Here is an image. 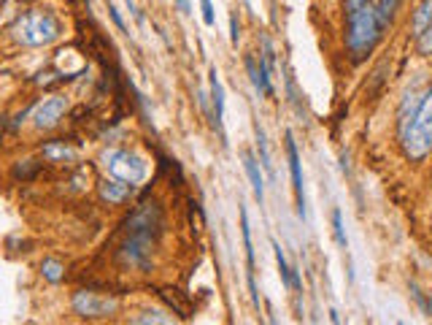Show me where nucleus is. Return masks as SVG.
<instances>
[{
	"mask_svg": "<svg viewBox=\"0 0 432 325\" xmlns=\"http://www.w3.org/2000/svg\"><path fill=\"white\" fill-rule=\"evenodd\" d=\"M402 0H343V41L348 60L365 63L384 41Z\"/></svg>",
	"mask_w": 432,
	"mask_h": 325,
	"instance_id": "1",
	"label": "nucleus"
},
{
	"mask_svg": "<svg viewBox=\"0 0 432 325\" xmlns=\"http://www.w3.org/2000/svg\"><path fill=\"white\" fill-rule=\"evenodd\" d=\"M60 19L43 8H32V11L19 14L11 25V38L22 46H49V44L60 41Z\"/></svg>",
	"mask_w": 432,
	"mask_h": 325,
	"instance_id": "2",
	"label": "nucleus"
},
{
	"mask_svg": "<svg viewBox=\"0 0 432 325\" xmlns=\"http://www.w3.org/2000/svg\"><path fill=\"white\" fill-rule=\"evenodd\" d=\"M402 155L411 162H422L427 155H432V84L424 93V100L408 128L400 133Z\"/></svg>",
	"mask_w": 432,
	"mask_h": 325,
	"instance_id": "3",
	"label": "nucleus"
},
{
	"mask_svg": "<svg viewBox=\"0 0 432 325\" xmlns=\"http://www.w3.org/2000/svg\"><path fill=\"white\" fill-rule=\"evenodd\" d=\"M103 165L111 174V179L124 185H138L146 176V160L127 149H108L103 152Z\"/></svg>",
	"mask_w": 432,
	"mask_h": 325,
	"instance_id": "4",
	"label": "nucleus"
},
{
	"mask_svg": "<svg viewBox=\"0 0 432 325\" xmlns=\"http://www.w3.org/2000/svg\"><path fill=\"white\" fill-rule=\"evenodd\" d=\"M73 312L84 320H106V317H114L119 312V301L111 298V295H100L92 290H79L73 292V301H70Z\"/></svg>",
	"mask_w": 432,
	"mask_h": 325,
	"instance_id": "5",
	"label": "nucleus"
},
{
	"mask_svg": "<svg viewBox=\"0 0 432 325\" xmlns=\"http://www.w3.org/2000/svg\"><path fill=\"white\" fill-rule=\"evenodd\" d=\"M284 149H286V160H289V174H292V190H295V203H297V217L306 220L308 217V201H306V182H303V160L295 144L292 130L284 133Z\"/></svg>",
	"mask_w": 432,
	"mask_h": 325,
	"instance_id": "6",
	"label": "nucleus"
},
{
	"mask_svg": "<svg viewBox=\"0 0 432 325\" xmlns=\"http://www.w3.org/2000/svg\"><path fill=\"white\" fill-rule=\"evenodd\" d=\"M65 111H68V98L65 95L43 98V100L32 109V125L38 130H52L62 120Z\"/></svg>",
	"mask_w": 432,
	"mask_h": 325,
	"instance_id": "7",
	"label": "nucleus"
},
{
	"mask_svg": "<svg viewBox=\"0 0 432 325\" xmlns=\"http://www.w3.org/2000/svg\"><path fill=\"white\" fill-rule=\"evenodd\" d=\"M430 84H424V79H416L400 98V106H397V133L408 128V122L413 120V114L419 111L422 100H424V93H427Z\"/></svg>",
	"mask_w": 432,
	"mask_h": 325,
	"instance_id": "8",
	"label": "nucleus"
},
{
	"mask_svg": "<svg viewBox=\"0 0 432 325\" xmlns=\"http://www.w3.org/2000/svg\"><path fill=\"white\" fill-rule=\"evenodd\" d=\"M135 193V185H124V182H117V179H106V182H100V187H97V195L106 201V203H111V206H119L124 201H130Z\"/></svg>",
	"mask_w": 432,
	"mask_h": 325,
	"instance_id": "9",
	"label": "nucleus"
},
{
	"mask_svg": "<svg viewBox=\"0 0 432 325\" xmlns=\"http://www.w3.org/2000/svg\"><path fill=\"white\" fill-rule=\"evenodd\" d=\"M211 122L214 128L219 130V136L224 138V87H222V79L216 73V68H211Z\"/></svg>",
	"mask_w": 432,
	"mask_h": 325,
	"instance_id": "10",
	"label": "nucleus"
},
{
	"mask_svg": "<svg viewBox=\"0 0 432 325\" xmlns=\"http://www.w3.org/2000/svg\"><path fill=\"white\" fill-rule=\"evenodd\" d=\"M244 168H246V176H248V182H251L254 198H257L259 206H262V201H265V179H262V171H259V160H257L248 149L244 152Z\"/></svg>",
	"mask_w": 432,
	"mask_h": 325,
	"instance_id": "11",
	"label": "nucleus"
},
{
	"mask_svg": "<svg viewBox=\"0 0 432 325\" xmlns=\"http://www.w3.org/2000/svg\"><path fill=\"white\" fill-rule=\"evenodd\" d=\"M41 155H43V160L57 162V165L76 160V149L70 144H65V141H49V144H43L41 147Z\"/></svg>",
	"mask_w": 432,
	"mask_h": 325,
	"instance_id": "12",
	"label": "nucleus"
},
{
	"mask_svg": "<svg viewBox=\"0 0 432 325\" xmlns=\"http://www.w3.org/2000/svg\"><path fill=\"white\" fill-rule=\"evenodd\" d=\"M430 25H432V0H422V3L416 6L413 17H411V32H413V38H416L419 32L427 30Z\"/></svg>",
	"mask_w": 432,
	"mask_h": 325,
	"instance_id": "13",
	"label": "nucleus"
},
{
	"mask_svg": "<svg viewBox=\"0 0 432 325\" xmlns=\"http://www.w3.org/2000/svg\"><path fill=\"white\" fill-rule=\"evenodd\" d=\"M241 236H244V250H246V277H254V244H251L248 212L244 206H241Z\"/></svg>",
	"mask_w": 432,
	"mask_h": 325,
	"instance_id": "14",
	"label": "nucleus"
},
{
	"mask_svg": "<svg viewBox=\"0 0 432 325\" xmlns=\"http://www.w3.org/2000/svg\"><path fill=\"white\" fill-rule=\"evenodd\" d=\"M130 325H179L170 315H165V312H159V309H144V312H138Z\"/></svg>",
	"mask_w": 432,
	"mask_h": 325,
	"instance_id": "15",
	"label": "nucleus"
},
{
	"mask_svg": "<svg viewBox=\"0 0 432 325\" xmlns=\"http://www.w3.org/2000/svg\"><path fill=\"white\" fill-rule=\"evenodd\" d=\"M254 136H257V152H259V165L265 168V174L271 179H276V171H273V162H271V152H268V138H265V130L259 125H254Z\"/></svg>",
	"mask_w": 432,
	"mask_h": 325,
	"instance_id": "16",
	"label": "nucleus"
},
{
	"mask_svg": "<svg viewBox=\"0 0 432 325\" xmlns=\"http://www.w3.org/2000/svg\"><path fill=\"white\" fill-rule=\"evenodd\" d=\"M273 255H276L278 274H281V285H284L286 290H292V266H289V260H286V255H284V250H281L278 241H273Z\"/></svg>",
	"mask_w": 432,
	"mask_h": 325,
	"instance_id": "17",
	"label": "nucleus"
},
{
	"mask_svg": "<svg viewBox=\"0 0 432 325\" xmlns=\"http://www.w3.org/2000/svg\"><path fill=\"white\" fill-rule=\"evenodd\" d=\"M41 274H43V279H49V282H62L65 279V266H62L60 260L55 258H46L41 263Z\"/></svg>",
	"mask_w": 432,
	"mask_h": 325,
	"instance_id": "18",
	"label": "nucleus"
},
{
	"mask_svg": "<svg viewBox=\"0 0 432 325\" xmlns=\"http://www.w3.org/2000/svg\"><path fill=\"white\" fill-rule=\"evenodd\" d=\"M333 233H335V241H338L340 250H348V239H346V228H343V214L335 206L333 209Z\"/></svg>",
	"mask_w": 432,
	"mask_h": 325,
	"instance_id": "19",
	"label": "nucleus"
},
{
	"mask_svg": "<svg viewBox=\"0 0 432 325\" xmlns=\"http://www.w3.org/2000/svg\"><path fill=\"white\" fill-rule=\"evenodd\" d=\"M259 60L268 65V71L273 73V68H276V49H273V41L268 35H262V57Z\"/></svg>",
	"mask_w": 432,
	"mask_h": 325,
	"instance_id": "20",
	"label": "nucleus"
},
{
	"mask_svg": "<svg viewBox=\"0 0 432 325\" xmlns=\"http://www.w3.org/2000/svg\"><path fill=\"white\" fill-rule=\"evenodd\" d=\"M416 52H419L422 57H430L432 55V25L424 32L416 35Z\"/></svg>",
	"mask_w": 432,
	"mask_h": 325,
	"instance_id": "21",
	"label": "nucleus"
},
{
	"mask_svg": "<svg viewBox=\"0 0 432 325\" xmlns=\"http://www.w3.org/2000/svg\"><path fill=\"white\" fill-rule=\"evenodd\" d=\"M286 90H289V100H292L295 111H297V114H303V103H300V93H297V84H295V79H292V76H286Z\"/></svg>",
	"mask_w": 432,
	"mask_h": 325,
	"instance_id": "22",
	"label": "nucleus"
},
{
	"mask_svg": "<svg viewBox=\"0 0 432 325\" xmlns=\"http://www.w3.org/2000/svg\"><path fill=\"white\" fill-rule=\"evenodd\" d=\"M411 295L416 298V304L424 309V315H432V301H427V295L419 290V285L416 282H411Z\"/></svg>",
	"mask_w": 432,
	"mask_h": 325,
	"instance_id": "23",
	"label": "nucleus"
},
{
	"mask_svg": "<svg viewBox=\"0 0 432 325\" xmlns=\"http://www.w3.org/2000/svg\"><path fill=\"white\" fill-rule=\"evenodd\" d=\"M230 41H233V46H238V41H241V19L235 11L230 14Z\"/></svg>",
	"mask_w": 432,
	"mask_h": 325,
	"instance_id": "24",
	"label": "nucleus"
},
{
	"mask_svg": "<svg viewBox=\"0 0 432 325\" xmlns=\"http://www.w3.org/2000/svg\"><path fill=\"white\" fill-rule=\"evenodd\" d=\"M200 8H203V22L211 28L216 22V17H214V3L211 0H200Z\"/></svg>",
	"mask_w": 432,
	"mask_h": 325,
	"instance_id": "25",
	"label": "nucleus"
},
{
	"mask_svg": "<svg viewBox=\"0 0 432 325\" xmlns=\"http://www.w3.org/2000/svg\"><path fill=\"white\" fill-rule=\"evenodd\" d=\"M108 14H111V19H114V25H117V28H119V30H127V28H124V19L122 17H119V11H117V8H114V6H108Z\"/></svg>",
	"mask_w": 432,
	"mask_h": 325,
	"instance_id": "26",
	"label": "nucleus"
},
{
	"mask_svg": "<svg viewBox=\"0 0 432 325\" xmlns=\"http://www.w3.org/2000/svg\"><path fill=\"white\" fill-rule=\"evenodd\" d=\"M32 160H25V165H17V176H32L35 174V168L30 165Z\"/></svg>",
	"mask_w": 432,
	"mask_h": 325,
	"instance_id": "27",
	"label": "nucleus"
},
{
	"mask_svg": "<svg viewBox=\"0 0 432 325\" xmlns=\"http://www.w3.org/2000/svg\"><path fill=\"white\" fill-rule=\"evenodd\" d=\"M176 8L184 14V17H189V11H192V6H189V0H176Z\"/></svg>",
	"mask_w": 432,
	"mask_h": 325,
	"instance_id": "28",
	"label": "nucleus"
},
{
	"mask_svg": "<svg viewBox=\"0 0 432 325\" xmlns=\"http://www.w3.org/2000/svg\"><path fill=\"white\" fill-rule=\"evenodd\" d=\"M330 320H333V325H340V315H338V312H335V309L330 312Z\"/></svg>",
	"mask_w": 432,
	"mask_h": 325,
	"instance_id": "29",
	"label": "nucleus"
},
{
	"mask_svg": "<svg viewBox=\"0 0 432 325\" xmlns=\"http://www.w3.org/2000/svg\"><path fill=\"white\" fill-rule=\"evenodd\" d=\"M397 325H408V323H402V320H400V323H397Z\"/></svg>",
	"mask_w": 432,
	"mask_h": 325,
	"instance_id": "30",
	"label": "nucleus"
},
{
	"mask_svg": "<svg viewBox=\"0 0 432 325\" xmlns=\"http://www.w3.org/2000/svg\"><path fill=\"white\" fill-rule=\"evenodd\" d=\"M244 3H248V0H244Z\"/></svg>",
	"mask_w": 432,
	"mask_h": 325,
	"instance_id": "31",
	"label": "nucleus"
},
{
	"mask_svg": "<svg viewBox=\"0 0 432 325\" xmlns=\"http://www.w3.org/2000/svg\"><path fill=\"white\" fill-rule=\"evenodd\" d=\"M0 3H3V0H0Z\"/></svg>",
	"mask_w": 432,
	"mask_h": 325,
	"instance_id": "32",
	"label": "nucleus"
}]
</instances>
